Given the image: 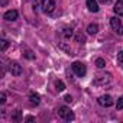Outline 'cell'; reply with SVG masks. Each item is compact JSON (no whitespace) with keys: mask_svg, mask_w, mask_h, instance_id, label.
Masks as SVG:
<instances>
[{"mask_svg":"<svg viewBox=\"0 0 123 123\" xmlns=\"http://www.w3.org/2000/svg\"><path fill=\"white\" fill-rule=\"evenodd\" d=\"M110 81H111V75L109 73H106V74H97L93 80V84L94 86H104V84H109Z\"/></svg>","mask_w":123,"mask_h":123,"instance_id":"1","label":"cell"},{"mask_svg":"<svg viewBox=\"0 0 123 123\" xmlns=\"http://www.w3.org/2000/svg\"><path fill=\"white\" fill-rule=\"evenodd\" d=\"M58 114H59V117H62V119H64V120H67V122L74 120V113L70 110V107L61 106V107L58 109Z\"/></svg>","mask_w":123,"mask_h":123,"instance_id":"2","label":"cell"},{"mask_svg":"<svg viewBox=\"0 0 123 123\" xmlns=\"http://www.w3.org/2000/svg\"><path fill=\"white\" fill-rule=\"evenodd\" d=\"M110 26L117 35H123V23L119 18H111L110 19Z\"/></svg>","mask_w":123,"mask_h":123,"instance_id":"3","label":"cell"},{"mask_svg":"<svg viewBox=\"0 0 123 123\" xmlns=\"http://www.w3.org/2000/svg\"><path fill=\"white\" fill-rule=\"evenodd\" d=\"M73 71L75 73L77 77H84L86 73H87V68L83 62H80V61H75V62L73 64Z\"/></svg>","mask_w":123,"mask_h":123,"instance_id":"4","label":"cell"},{"mask_svg":"<svg viewBox=\"0 0 123 123\" xmlns=\"http://www.w3.org/2000/svg\"><path fill=\"white\" fill-rule=\"evenodd\" d=\"M9 71L12 75L15 77H19L22 74V67L19 65V62H16V61H12V62H9Z\"/></svg>","mask_w":123,"mask_h":123,"instance_id":"5","label":"cell"},{"mask_svg":"<svg viewBox=\"0 0 123 123\" xmlns=\"http://www.w3.org/2000/svg\"><path fill=\"white\" fill-rule=\"evenodd\" d=\"M55 7V0H42V10L45 13H52Z\"/></svg>","mask_w":123,"mask_h":123,"instance_id":"6","label":"cell"},{"mask_svg":"<svg viewBox=\"0 0 123 123\" xmlns=\"http://www.w3.org/2000/svg\"><path fill=\"white\" fill-rule=\"evenodd\" d=\"M98 104H101L103 107H110V106H113V104H114V100H113V97H111V96L106 94V96L98 97Z\"/></svg>","mask_w":123,"mask_h":123,"instance_id":"7","label":"cell"},{"mask_svg":"<svg viewBox=\"0 0 123 123\" xmlns=\"http://www.w3.org/2000/svg\"><path fill=\"white\" fill-rule=\"evenodd\" d=\"M18 10H7L5 15H3V18L7 20V22H13V20H16L18 19Z\"/></svg>","mask_w":123,"mask_h":123,"instance_id":"8","label":"cell"},{"mask_svg":"<svg viewBox=\"0 0 123 123\" xmlns=\"http://www.w3.org/2000/svg\"><path fill=\"white\" fill-rule=\"evenodd\" d=\"M86 3H87V7L90 12H93V13L98 12V5H97L96 0H86Z\"/></svg>","mask_w":123,"mask_h":123,"instance_id":"9","label":"cell"},{"mask_svg":"<svg viewBox=\"0 0 123 123\" xmlns=\"http://www.w3.org/2000/svg\"><path fill=\"white\" fill-rule=\"evenodd\" d=\"M114 13L119 15V16H123V0H119V2H116L114 7H113Z\"/></svg>","mask_w":123,"mask_h":123,"instance_id":"10","label":"cell"},{"mask_svg":"<svg viewBox=\"0 0 123 123\" xmlns=\"http://www.w3.org/2000/svg\"><path fill=\"white\" fill-rule=\"evenodd\" d=\"M29 101H31V104L38 106V104L41 103V96H39L38 93H31V94H29Z\"/></svg>","mask_w":123,"mask_h":123,"instance_id":"11","label":"cell"},{"mask_svg":"<svg viewBox=\"0 0 123 123\" xmlns=\"http://www.w3.org/2000/svg\"><path fill=\"white\" fill-rule=\"evenodd\" d=\"M22 51H23V56L28 58V59H35V54L28 48V46H22Z\"/></svg>","mask_w":123,"mask_h":123,"instance_id":"12","label":"cell"},{"mask_svg":"<svg viewBox=\"0 0 123 123\" xmlns=\"http://www.w3.org/2000/svg\"><path fill=\"white\" fill-rule=\"evenodd\" d=\"M73 35H74L73 28H64V31H62V36H64L65 39H71Z\"/></svg>","mask_w":123,"mask_h":123,"instance_id":"13","label":"cell"},{"mask_svg":"<svg viewBox=\"0 0 123 123\" xmlns=\"http://www.w3.org/2000/svg\"><path fill=\"white\" fill-rule=\"evenodd\" d=\"M87 32H88L90 35H96V33L98 32V26H97L96 23H91V25H88V28H87Z\"/></svg>","mask_w":123,"mask_h":123,"instance_id":"14","label":"cell"},{"mask_svg":"<svg viewBox=\"0 0 123 123\" xmlns=\"http://www.w3.org/2000/svg\"><path fill=\"white\" fill-rule=\"evenodd\" d=\"M55 88H56V91H64V90H65V84L61 81V80H58V81L55 83Z\"/></svg>","mask_w":123,"mask_h":123,"instance_id":"15","label":"cell"},{"mask_svg":"<svg viewBox=\"0 0 123 123\" xmlns=\"http://www.w3.org/2000/svg\"><path fill=\"white\" fill-rule=\"evenodd\" d=\"M96 67H97V68H104V67H106V61H104L103 58H97V59H96Z\"/></svg>","mask_w":123,"mask_h":123,"instance_id":"16","label":"cell"},{"mask_svg":"<svg viewBox=\"0 0 123 123\" xmlns=\"http://www.w3.org/2000/svg\"><path fill=\"white\" fill-rule=\"evenodd\" d=\"M75 41H77V42H80V43H84V42H86V36L80 32V33H77V35H75Z\"/></svg>","mask_w":123,"mask_h":123,"instance_id":"17","label":"cell"},{"mask_svg":"<svg viewBox=\"0 0 123 123\" xmlns=\"http://www.w3.org/2000/svg\"><path fill=\"white\" fill-rule=\"evenodd\" d=\"M12 120H15V122H20V120H22V116H20V110H16V111H15V114L12 116Z\"/></svg>","mask_w":123,"mask_h":123,"instance_id":"18","label":"cell"},{"mask_svg":"<svg viewBox=\"0 0 123 123\" xmlns=\"http://www.w3.org/2000/svg\"><path fill=\"white\" fill-rule=\"evenodd\" d=\"M116 109H119V110H122V109H123V96L116 101Z\"/></svg>","mask_w":123,"mask_h":123,"instance_id":"19","label":"cell"},{"mask_svg":"<svg viewBox=\"0 0 123 123\" xmlns=\"http://www.w3.org/2000/svg\"><path fill=\"white\" fill-rule=\"evenodd\" d=\"M7 45H9V42H7L6 39H2V51H6Z\"/></svg>","mask_w":123,"mask_h":123,"instance_id":"20","label":"cell"},{"mask_svg":"<svg viewBox=\"0 0 123 123\" xmlns=\"http://www.w3.org/2000/svg\"><path fill=\"white\" fill-rule=\"evenodd\" d=\"M117 61L120 64H123V51H120L119 54H117Z\"/></svg>","mask_w":123,"mask_h":123,"instance_id":"21","label":"cell"},{"mask_svg":"<svg viewBox=\"0 0 123 123\" xmlns=\"http://www.w3.org/2000/svg\"><path fill=\"white\" fill-rule=\"evenodd\" d=\"M0 103H2V104H5V103H6V94H5V93L0 94Z\"/></svg>","mask_w":123,"mask_h":123,"instance_id":"22","label":"cell"},{"mask_svg":"<svg viewBox=\"0 0 123 123\" xmlns=\"http://www.w3.org/2000/svg\"><path fill=\"white\" fill-rule=\"evenodd\" d=\"M64 100H65L67 103H71V101H73V97H71V96H65V97H64Z\"/></svg>","mask_w":123,"mask_h":123,"instance_id":"23","label":"cell"},{"mask_svg":"<svg viewBox=\"0 0 123 123\" xmlns=\"http://www.w3.org/2000/svg\"><path fill=\"white\" fill-rule=\"evenodd\" d=\"M7 2H9V0H0V6H3V7H5V6L7 5Z\"/></svg>","mask_w":123,"mask_h":123,"instance_id":"24","label":"cell"},{"mask_svg":"<svg viewBox=\"0 0 123 123\" xmlns=\"http://www.w3.org/2000/svg\"><path fill=\"white\" fill-rule=\"evenodd\" d=\"M25 120H26V122H33V120H35V117H33V116H28Z\"/></svg>","mask_w":123,"mask_h":123,"instance_id":"25","label":"cell"},{"mask_svg":"<svg viewBox=\"0 0 123 123\" xmlns=\"http://www.w3.org/2000/svg\"><path fill=\"white\" fill-rule=\"evenodd\" d=\"M100 2H101L103 5H107V3H110V2H111V0H100Z\"/></svg>","mask_w":123,"mask_h":123,"instance_id":"26","label":"cell"}]
</instances>
